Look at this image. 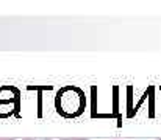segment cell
I'll return each mask as SVG.
<instances>
[{"label": "cell", "instance_id": "7a4b0ae2", "mask_svg": "<svg viewBox=\"0 0 161 140\" xmlns=\"http://www.w3.org/2000/svg\"><path fill=\"white\" fill-rule=\"evenodd\" d=\"M22 140H52L50 137H25Z\"/></svg>", "mask_w": 161, "mask_h": 140}, {"label": "cell", "instance_id": "3957f363", "mask_svg": "<svg viewBox=\"0 0 161 140\" xmlns=\"http://www.w3.org/2000/svg\"><path fill=\"white\" fill-rule=\"evenodd\" d=\"M0 140H16L14 137H0Z\"/></svg>", "mask_w": 161, "mask_h": 140}, {"label": "cell", "instance_id": "5b68a950", "mask_svg": "<svg viewBox=\"0 0 161 140\" xmlns=\"http://www.w3.org/2000/svg\"><path fill=\"white\" fill-rule=\"evenodd\" d=\"M158 140H161V139H158Z\"/></svg>", "mask_w": 161, "mask_h": 140}, {"label": "cell", "instance_id": "277c9868", "mask_svg": "<svg viewBox=\"0 0 161 140\" xmlns=\"http://www.w3.org/2000/svg\"><path fill=\"white\" fill-rule=\"evenodd\" d=\"M63 140H88V139H63Z\"/></svg>", "mask_w": 161, "mask_h": 140}, {"label": "cell", "instance_id": "6da1fadb", "mask_svg": "<svg viewBox=\"0 0 161 140\" xmlns=\"http://www.w3.org/2000/svg\"><path fill=\"white\" fill-rule=\"evenodd\" d=\"M55 109L64 118H77L86 109V95L78 86H64L55 95Z\"/></svg>", "mask_w": 161, "mask_h": 140}]
</instances>
